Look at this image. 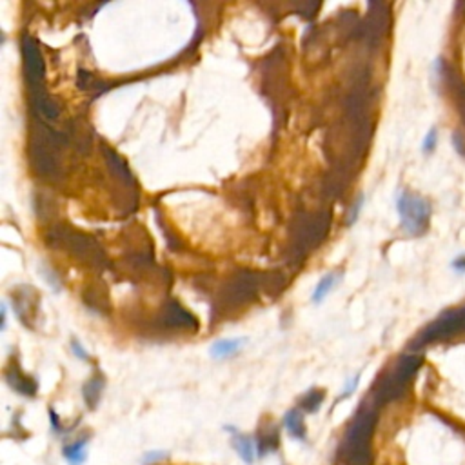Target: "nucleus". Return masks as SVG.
Segmentation results:
<instances>
[{"mask_svg": "<svg viewBox=\"0 0 465 465\" xmlns=\"http://www.w3.org/2000/svg\"><path fill=\"white\" fill-rule=\"evenodd\" d=\"M398 213L402 216V225L409 232H420L426 229L429 218V206L421 198L411 193H404L398 198Z\"/></svg>", "mask_w": 465, "mask_h": 465, "instance_id": "obj_1", "label": "nucleus"}, {"mask_svg": "<svg viewBox=\"0 0 465 465\" xmlns=\"http://www.w3.org/2000/svg\"><path fill=\"white\" fill-rule=\"evenodd\" d=\"M24 60H26V70L30 75L31 82H40V79L44 77V60L40 58V51L35 46V42L30 39L24 40L22 46Z\"/></svg>", "mask_w": 465, "mask_h": 465, "instance_id": "obj_2", "label": "nucleus"}, {"mask_svg": "<svg viewBox=\"0 0 465 465\" xmlns=\"http://www.w3.org/2000/svg\"><path fill=\"white\" fill-rule=\"evenodd\" d=\"M246 342V338H224V340H218V342L211 346V358H215V360H225V358L237 356Z\"/></svg>", "mask_w": 465, "mask_h": 465, "instance_id": "obj_3", "label": "nucleus"}, {"mask_svg": "<svg viewBox=\"0 0 465 465\" xmlns=\"http://www.w3.org/2000/svg\"><path fill=\"white\" fill-rule=\"evenodd\" d=\"M229 431L232 433V447L237 449L242 460L246 461V464H253L255 461V443H253V440L235 429Z\"/></svg>", "mask_w": 465, "mask_h": 465, "instance_id": "obj_4", "label": "nucleus"}, {"mask_svg": "<svg viewBox=\"0 0 465 465\" xmlns=\"http://www.w3.org/2000/svg\"><path fill=\"white\" fill-rule=\"evenodd\" d=\"M338 280H340V277L338 275H334V273H329V275H325V277L320 278V282L316 284L315 291H313V296L311 300L315 303H322L325 299H327V294L331 293V289H333L334 285L338 284Z\"/></svg>", "mask_w": 465, "mask_h": 465, "instance_id": "obj_5", "label": "nucleus"}, {"mask_svg": "<svg viewBox=\"0 0 465 465\" xmlns=\"http://www.w3.org/2000/svg\"><path fill=\"white\" fill-rule=\"evenodd\" d=\"M88 442L86 440H80V442L71 443L70 447L64 449V458L70 465H82L88 458Z\"/></svg>", "mask_w": 465, "mask_h": 465, "instance_id": "obj_6", "label": "nucleus"}, {"mask_svg": "<svg viewBox=\"0 0 465 465\" xmlns=\"http://www.w3.org/2000/svg\"><path fill=\"white\" fill-rule=\"evenodd\" d=\"M285 426L289 427V433L294 436H299L303 433V426H302V414L299 411H291L285 417Z\"/></svg>", "mask_w": 465, "mask_h": 465, "instance_id": "obj_7", "label": "nucleus"}, {"mask_svg": "<svg viewBox=\"0 0 465 465\" xmlns=\"http://www.w3.org/2000/svg\"><path fill=\"white\" fill-rule=\"evenodd\" d=\"M71 349H73V355H75L77 358H80V360H89L88 351L80 346L79 340H71Z\"/></svg>", "mask_w": 465, "mask_h": 465, "instance_id": "obj_8", "label": "nucleus"}, {"mask_svg": "<svg viewBox=\"0 0 465 465\" xmlns=\"http://www.w3.org/2000/svg\"><path fill=\"white\" fill-rule=\"evenodd\" d=\"M362 206H364V197H360L355 202V206H353L351 213H349V218H347V224H355L356 218H358V213H360Z\"/></svg>", "mask_w": 465, "mask_h": 465, "instance_id": "obj_9", "label": "nucleus"}, {"mask_svg": "<svg viewBox=\"0 0 465 465\" xmlns=\"http://www.w3.org/2000/svg\"><path fill=\"white\" fill-rule=\"evenodd\" d=\"M358 378H360V376L356 374V376L351 378V382L346 384V387H343V391H342V395H340V400L346 398V396H351L353 393H355L356 386H358Z\"/></svg>", "mask_w": 465, "mask_h": 465, "instance_id": "obj_10", "label": "nucleus"}, {"mask_svg": "<svg viewBox=\"0 0 465 465\" xmlns=\"http://www.w3.org/2000/svg\"><path fill=\"white\" fill-rule=\"evenodd\" d=\"M162 457H166V452L164 451H157V452H148L144 457V464H153V461L162 460Z\"/></svg>", "mask_w": 465, "mask_h": 465, "instance_id": "obj_11", "label": "nucleus"}, {"mask_svg": "<svg viewBox=\"0 0 465 465\" xmlns=\"http://www.w3.org/2000/svg\"><path fill=\"white\" fill-rule=\"evenodd\" d=\"M435 136H436V133L431 131V135L427 136V140H426V150H427V148H429V150H433V144H435Z\"/></svg>", "mask_w": 465, "mask_h": 465, "instance_id": "obj_12", "label": "nucleus"}, {"mask_svg": "<svg viewBox=\"0 0 465 465\" xmlns=\"http://www.w3.org/2000/svg\"><path fill=\"white\" fill-rule=\"evenodd\" d=\"M6 318H8V306L6 303H2V331L6 329Z\"/></svg>", "mask_w": 465, "mask_h": 465, "instance_id": "obj_13", "label": "nucleus"}]
</instances>
